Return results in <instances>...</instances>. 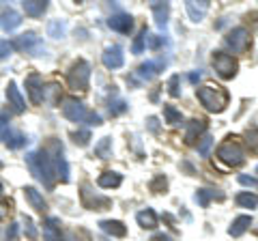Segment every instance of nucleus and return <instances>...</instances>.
Wrapping results in <instances>:
<instances>
[{
    "mask_svg": "<svg viewBox=\"0 0 258 241\" xmlns=\"http://www.w3.org/2000/svg\"><path fill=\"white\" fill-rule=\"evenodd\" d=\"M26 164L30 168V172L35 179H39L43 183L47 190L54 188L56 183V170H54V162L50 153H47L45 149H39V151H30L26 155Z\"/></svg>",
    "mask_w": 258,
    "mask_h": 241,
    "instance_id": "1",
    "label": "nucleus"
},
{
    "mask_svg": "<svg viewBox=\"0 0 258 241\" xmlns=\"http://www.w3.org/2000/svg\"><path fill=\"white\" fill-rule=\"evenodd\" d=\"M60 108H62L64 118H69L71 123H88V125H101V123H103L101 116L97 114V112L88 110L84 103H82V101H78L76 97L62 99Z\"/></svg>",
    "mask_w": 258,
    "mask_h": 241,
    "instance_id": "2",
    "label": "nucleus"
},
{
    "mask_svg": "<svg viewBox=\"0 0 258 241\" xmlns=\"http://www.w3.org/2000/svg\"><path fill=\"white\" fill-rule=\"evenodd\" d=\"M198 99L200 103L209 110V112H224L226 106H228V91H226L224 86H217V84H205V86H200L198 88Z\"/></svg>",
    "mask_w": 258,
    "mask_h": 241,
    "instance_id": "3",
    "label": "nucleus"
},
{
    "mask_svg": "<svg viewBox=\"0 0 258 241\" xmlns=\"http://www.w3.org/2000/svg\"><path fill=\"white\" fill-rule=\"evenodd\" d=\"M217 159H220L222 164L230 166V168H237L245 162V151H243V144L235 138H226L220 149H217Z\"/></svg>",
    "mask_w": 258,
    "mask_h": 241,
    "instance_id": "4",
    "label": "nucleus"
},
{
    "mask_svg": "<svg viewBox=\"0 0 258 241\" xmlns=\"http://www.w3.org/2000/svg\"><path fill=\"white\" fill-rule=\"evenodd\" d=\"M67 82L74 91H88V84H91V65L86 61L74 63V67L67 74Z\"/></svg>",
    "mask_w": 258,
    "mask_h": 241,
    "instance_id": "5",
    "label": "nucleus"
},
{
    "mask_svg": "<svg viewBox=\"0 0 258 241\" xmlns=\"http://www.w3.org/2000/svg\"><path fill=\"white\" fill-rule=\"evenodd\" d=\"M213 69L217 71V76H220V78L230 80V78L237 76L239 63H237L235 56L224 54V52H215V54H213Z\"/></svg>",
    "mask_w": 258,
    "mask_h": 241,
    "instance_id": "6",
    "label": "nucleus"
},
{
    "mask_svg": "<svg viewBox=\"0 0 258 241\" xmlns=\"http://www.w3.org/2000/svg\"><path fill=\"white\" fill-rule=\"evenodd\" d=\"M13 50H22L30 56H41L45 54V45L41 41V37H37L35 33H26L13 41Z\"/></svg>",
    "mask_w": 258,
    "mask_h": 241,
    "instance_id": "7",
    "label": "nucleus"
},
{
    "mask_svg": "<svg viewBox=\"0 0 258 241\" xmlns=\"http://www.w3.org/2000/svg\"><path fill=\"white\" fill-rule=\"evenodd\" d=\"M80 196H82V205L86 209H93V211H103V209H108L112 205V200L101 196V194H95L91 190V186H82V192H80Z\"/></svg>",
    "mask_w": 258,
    "mask_h": 241,
    "instance_id": "8",
    "label": "nucleus"
},
{
    "mask_svg": "<svg viewBox=\"0 0 258 241\" xmlns=\"http://www.w3.org/2000/svg\"><path fill=\"white\" fill-rule=\"evenodd\" d=\"M226 45H228L235 54H243L247 50V45H249V33H247V28H243V26L232 28L230 33H228V37H226Z\"/></svg>",
    "mask_w": 258,
    "mask_h": 241,
    "instance_id": "9",
    "label": "nucleus"
},
{
    "mask_svg": "<svg viewBox=\"0 0 258 241\" xmlns=\"http://www.w3.org/2000/svg\"><path fill=\"white\" fill-rule=\"evenodd\" d=\"M101 63L106 65L108 69H120L125 63V54H123V47L120 45H110L103 50L101 54Z\"/></svg>",
    "mask_w": 258,
    "mask_h": 241,
    "instance_id": "10",
    "label": "nucleus"
},
{
    "mask_svg": "<svg viewBox=\"0 0 258 241\" xmlns=\"http://www.w3.org/2000/svg\"><path fill=\"white\" fill-rule=\"evenodd\" d=\"M54 157H52V162H54V170H56V179H60L62 183H69V164H67V159L62 157V147L58 142L54 140Z\"/></svg>",
    "mask_w": 258,
    "mask_h": 241,
    "instance_id": "11",
    "label": "nucleus"
},
{
    "mask_svg": "<svg viewBox=\"0 0 258 241\" xmlns=\"http://www.w3.org/2000/svg\"><path fill=\"white\" fill-rule=\"evenodd\" d=\"M26 91L32 103H41L43 101V80L39 74H30L26 78Z\"/></svg>",
    "mask_w": 258,
    "mask_h": 241,
    "instance_id": "12",
    "label": "nucleus"
},
{
    "mask_svg": "<svg viewBox=\"0 0 258 241\" xmlns=\"http://www.w3.org/2000/svg\"><path fill=\"white\" fill-rule=\"evenodd\" d=\"M7 101H9V106H11V110L15 112V114H22V112L26 110V101H24L20 88L15 82L7 84Z\"/></svg>",
    "mask_w": 258,
    "mask_h": 241,
    "instance_id": "13",
    "label": "nucleus"
},
{
    "mask_svg": "<svg viewBox=\"0 0 258 241\" xmlns=\"http://www.w3.org/2000/svg\"><path fill=\"white\" fill-rule=\"evenodd\" d=\"M108 26L112 30H116V33L129 35L132 33V28H134V20H132V15H127V13H114V15H110Z\"/></svg>",
    "mask_w": 258,
    "mask_h": 241,
    "instance_id": "14",
    "label": "nucleus"
},
{
    "mask_svg": "<svg viewBox=\"0 0 258 241\" xmlns=\"http://www.w3.org/2000/svg\"><path fill=\"white\" fill-rule=\"evenodd\" d=\"M166 69V58H157V61H147L144 65H140L138 69V76L142 80H153L159 71H164Z\"/></svg>",
    "mask_w": 258,
    "mask_h": 241,
    "instance_id": "15",
    "label": "nucleus"
},
{
    "mask_svg": "<svg viewBox=\"0 0 258 241\" xmlns=\"http://www.w3.org/2000/svg\"><path fill=\"white\" fill-rule=\"evenodd\" d=\"M22 24V15L15 11V9H5L0 13V28L5 30V33H11Z\"/></svg>",
    "mask_w": 258,
    "mask_h": 241,
    "instance_id": "16",
    "label": "nucleus"
},
{
    "mask_svg": "<svg viewBox=\"0 0 258 241\" xmlns=\"http://www.w3.org/2000/svg\"><path fill=\"white\" fill-rule=\"evenodd\" d=\"M185 9H187L189 20L198 24V22H203V18L209 11V3H207V0H200V3H196V0H189V3H185Z\"/></svg>",
    "mask_w": 258,
    "mask_h": 241,
    "instance_id": "17",
    "label": "nucleus"
},
{
    "mask_svg": "<svg viewBox=\"0 0 258 241\" xmlns=\"http://www.w3.org/2000/svg\"><path fill=\"white\" fill-rule=\"evenodd\" d=\"M151 11H153V15H155L157 28H166L168 26V18H170V5L168 3H153Z\"/></svg>",
    "mask_w": 258,
    "mask_h": 241,
    "instance_id": "18",
    "label": "nucleus"
},
{
    "mask_svg": "<svg viewBox=\"0 0 258 241\" xmlns=\"http://www.w3.org/2000/svg\"><path fill=\"white\" fill-rule=\"evenodd\" d=\"M99 228H101L103 232H108V235L116 237V239H123V237L127 235L125 224L118 222V220H103V222H99Z\"/></svg>",
    "mask_w": 258,
    "mask_h": 241,
    "instance_id": "19",
    "label": "nucleus"
},
{
    "mask_svg": "<svg viewBox=\"0 0 258 241\" xmlns=\"http://www.w3.org/2000/svg\"><path fill=\"white\" fill-rule=\"evenodd\" d=\"M43 241H60V222L56 218L43 222Z\"/></svg>",
    "mask_w": 258,
    "mask_h": 241,
    "instance_id": "20",
    "label": "nucleus"
},
{
    "mask_svg": "<svg viewBox=\"0 0 258 241\" xmlns=\"http://www.w3.org/2000/svg\"><path fill=\"white\" fill-rule=\"evenodd\" d=\"M205 130H207V123H205V120H200V118L189 120L187 132H185V142H187V144H194V142L198 140V136H200V134H205Z\"/></svg>",
    "mask_w": 258,
    "mask_h": 241,
    "instance_id": "21",
    "label": "nucleus"
},
{
    "mask_svg": "<svg viewBox=\"0 0 258 241\" xmlns=\"http://www.w3.org/2000/svg\"><path fill=\"white\" fill-rule=\"evenodd\" d=\"M24 196H26V200L30 203V207L37 209L39 213H43L45 209H47L45 200H43V196H41V192H37L35 188H24Z\"/></svg>",
    "mask_w": 258,
    "mask_h": 241,
    "instance_id": "22",
    "label": "nucleus"
},
{
    "mask_svg": "<svg viewBox=\"0 0 258 241\" xmlns=\"http://www.w3.org/2000/svg\"><path fill=\"white\" fill-rule=\"evenodd\" d=\"M97 183H99V188H103V190H114V188H118L120 183H123V176H120L118 172H103V174H99V179H97Z\"/></svg>",
    "mask_w": 258,
    "mask_h": 241,
    "instance_id": "23",
    "label": "nucleus"
},
{
    "mask_svg": "<svg viewBox=\"0 0 258 241\" xmlns=\"http://www.w3.org/2000/svg\"><path fill=\"white\" fill-rule=\"evenodd\" d=\"M249 224H252V215H239V218L232 222V226L228 228V235L230 237H241L249 228Z\"/></svg>",
    "mask_w": 258,
    "mask_h": 241,
    "instance_id": "24",
    "label": "nucleus"
},
{
    "mask_svg": "<svg viewBox=\"0 0 258 241\" xmlns=\"http://www.w3.org/2000/svg\"><path fill=\"white\" fill-rule=\"evenodd\" d=\"M22 7H24V11H26V15H30V18H39V15L45 13L47 3H43V0H26Z\"/></svg>",
    "mask_w": 258,
    "mask_h": 241,
    "instance_id": "25",
    "label": "nucleus"
},
{
    "mask_svg": "<svg viewBox=\"0 0 258 241\" xmlns=\"http://www.w3.org/2000/svg\"><path fill=\"white\" fill-rule=\"evenodd\" d=\"M136 220H138V224L142 228H155L157 226V215L153 209H142V211L136 215Z\"/></svg>",
    "mask_w": 258,
    "mask_h": 241,
    "instance_id": "26",
    "label": "nucleus"
},
{
    "mask_svg": "<svg viewBox=\"0 0 258 241\" xmlns=\"http://www.w3.org/2000/svg\"><path fill=\"white\" fill-rule=\"evenodd\" d=\"M47 35L54 37V39H62L64 35H67V24L60 22V20H52L50 24H47Z\"/></svg>",
    "mask_w": 258,
    "mask_h": 241,
    "instance_id": "27",
    "label": "nucleus"
},
{
    "mask_svg": "<svg viewBox=\"0 0 258 241\" xmlns=\"http://www.w3.org/2000/svg\"><path fill=\"white\" fill-rule=\"evenodd\" d=\"M237 205L245 207V209H256L258 207V196L252 192H239L237 194Z\"/></svg>",
    "mask_w": 258,
    "mask_h": 241,
    "instance_id": "28",
    "label": "nucleus"
},
{
    "mask_svg": "<svg viewBox=\"0 0 258 241\" xmlns=\"http://www.w3.org/2000/svg\"><path fill=\"white\" fill-rule=\"evenodd\" d=\"M5 142H7V147L15 151V149H22L28 140H26V136H24V134H18V132L11 134L9 132V134H7V138H5Z\"/></svg>",
    "mask_w": 258,
    "mask_h": 241,
    "instance_id": "29",
    "label": "nucleus"
},
{
    "mask_svg": "<svg viewBox=\"0 0 258 241\" xmlns=\"http://www.w3.org/2000/svg\"><path fill=\"white\" fill-rule=\"evenodd\" d=\"M211 198L222 200L224 196H222V194H217V196H215V192H213V190H198V194H196V203H198L200 207H207L209 203H211Z\"/></svg>",
    "mask_w": 258,
    "mask_h": 241,
    "instance_id": "30",
    "label": "nucleus"
},
{
    "mask_svg": "<svg viewBox=\"0 0 258 241\" xmlns=\"http://www.w3.org/2000/svg\"><path fill=\"white\" fill-rule=\"evenodd\" d=\"M164 116H166V123H170V125H181L183 123L181 112L174 106H164Z\"/></svg>",
    "mask_w": 258,
    "mask_h": 241,
    "instance_id": "31",
    "label": "nucleus"
},
{
    "mask_svg": "<svg viewBox=\"0 0 258 241\" xmlns=\"http://www.w3.org/2000/svg\"><path fill=\"white\" fill-rule=\"evenodd\" d=\"M110 151H112V140L110 138H101L99 144L95 147V155L101 157V159H106V157H110Z\"/></svg>",
    "mask_w": 258,
    "mask_h": 241,
    "instance_id": "32",
    "label": "nucleus"
},
{
    "mask_svg": "<svg viewBox=\"0 0 258 241\" xmlns=\"http://www.w3.org/2000/svg\"><path fill=\"white\" fill-rule=\"evenodd\" d=\"M147 37H149V30L142 28L140 35L136 37V41H134V45H132V52H134V54H142V52H144V47H147Z\"/></svg>",
    "mask_w": 258,
    "mask_h": 241,
    "instance_id": "33",
    "label": "nucleus"
},
{
    "mask_svg": "<svg viewBox=\"0 0 258 241\" xmlns=\"http://www.w3.org/2000/svg\"><path fill=\"white\" fill-rule=\"evenodd\" d=\"M166 188H168V181H166L164 174H159V176H155V179L151 181V192H155V194H161V192H166Z\"/></svg>",
    "mask_w": 258,
    "mask_h": 241,
    "instance_id": "34",
    "label": "nucleus"
},
{
    "mask_svg": "<svg viewBox=\"0 0 258 241\" xmlns=\"http://www.w3.org/2000/svg\"><path fill=\"white\" fill-rule=\"evenodd\" d=\"M211 147H213V138H211L209 134H205L203 140H200V144H198V153L203 155V157H207L209 151H211Z\"/></svg>",
    "mask_w": 258,
    "mask_h": 241,
    "instance_id": "35",
    "label": "nucleus"
},
{
    "mask_svg": "<svg viewBox=\"0 0 258 241\" xmlns=\"http://www.w3.org/2000/svg\"><path fill=\"white\" fill-rule=\"evenodd\" d=\"M71 138H74V142L80 144V147H86L88 140H91V132H88V130H80V132L71 134Z\"/></svg>",
    "mask_w": 258,
    "mask_h": 241,
    "instance_id": "36",
    "label": "nucleus"
},
{
    "mask_svg": "<svg viewBox=\"0 0 258 241\" xmlns=\"http://www.w3.org/2000/svg\"><path fill=\"white\" fill-rule=\"evenodd\" d=\"M179 76H172L170 78V82H168V93H170L172 95V97H179V95H181V91H179Z\"/></svg>",
    "mask_w": 258,
    "mask_h": 241,
    "instance_id": "37",
    "label": "nucleus"
},
{
    "mask_svg": "<svg viewBox=\"0 0 258 241\" xmlns=\"http://www.w3.org/2000/svg\"><path fill=\"white\" fill-rule=\"evenodd\" d=\"M125 110H127V103H125L123 99H118V101H114V103H110V114H112V116L123 114Z\"/></svg>",
    "mask_w": 258,
    "mask_h": 241,
    "instance_id": "38",
    "label": "nucleus"
},
{
    "mask_svg": "<svg viewBox=\"0 0 258 241\" xmlns=\"http://www.w3.org/2000/svg\"><path fill=\"white\" fill-rule=\"evenodd\" d=\"M11 52H13V43H9L7 39L0 41V61L7 58V56H11Z\"/></svg>",
    "mask_w": 258,
    "mask_h": 241,
    "instance_id": "39",
    "label": "nucleus"
},
{
    "mask_svg": "<svg viewBox=\"0 0 258 241\" xmlns=\"http://www.w3.org/2000/svg\"><path fill=\"white\" fill-rule=\"evenodd\" d=\"M247 144L252 151H258V130H249L247 132Z\"/></svg>",
    "mask_w": 258,
    "mask_h": 241,
    "instance_id": "40",
    "label": "nucleus"
},
{
    "mask_svg": "<svg viewBox=\"0 0 258 241\" xmlns=\"http://www.w3.org/2000/svg\"><path fill=\"white\" fill-rule=\"evenodd\" d=\"M239 183H241V186H247V188H256L258 190V179H254V176L239 174Z\"/></svg>",
    "mask_w": 258,
    "mask_h": 241,
    "instance_id": "41",
    "label": "nucleus"
},
{
    "mask_svg": "<svg viewBox=\"0 0 258 241\" xmlns=\"http://www.w3.org/2000/svg\"><path fill=\"white\" fill-rule=\"evenodd\" d=\"M147 43H149V47L151 50H157V47L164 43V37H157V35H149L147 37Z\"/></svg>",
    "mask_w": 258,
    "mask_h": 241,
    "instance_id": "42",
    "label": "nucleus"
},
{
    "mask_svg": "<svg viewBox=\"0 0 258 241\" xmlns=\"http://www.w3.org/2000/svg\"><path fill=\"white\" fill-rule=\"evenodd\" d=\"M18 239V224H11L9 230H7V241H15Z\"/></svg>",
    "mask_w": 258,
    "mask_h": 241,
    "instance_id": "43",
    "label": "nucleus"
},
{
    "mask_svg": "<svg viewBox=\"0 0 258 241\" xmlns=\"http://www.w3.org/2000/svg\"><path fill=\"white\" fill-rule=\"evenodd\" d=\"M26 235H28L30 239L37 237V230H35V226H32V220H30V218H26Z\"/></svg>",
    "mask_w": 258,
    "mask_h": 241,
    "instance_id": "44",
    "label": "nucleus"
},
{
    "mask_svg": "<svg viewBox=\"0 0 258 241\" xmlns=\"http://www.w3.org/2000/svg\"><path fill=\"white\" fill-rule=\"evenodd\" d=\"M147 123H149V127H151V132H157V130H159V125H157V118H155V116H149Z\"/></svg>",
    "mask_w": 258,
    "mask_h": 241,
    "instance_id": "45",
    "label": "nucleus"
},
{
    "mask_svg": "<svg viewBox=\"0 0 258 241\" xmlns=\"http://www.w3.org/2000/svg\"><path fill=\"white\" fill-rule=\"evenodd\" d=\"M151 241H174V239H170L168 235H155V237H153Z\"/></svg>",
    "mask_w": 258,
    "mask_h": 241,
    "instance_id": "46",
    "label": "nucleus"
},
{
    "mask_svg": "<svg viewBox=\"0 0 258 241\" xmlns=\"http://www.w3.org/2000/svg\"><path fill=\"white\" fill-rule=\"evenodd\" d=\"M198 80H200V74H189V82H191V84H196Z\"/></svg>",
    "mask_w": 258,
    "mask_h": 241,
    "instance_id": "47",
    "label": "nucleus"
},
{
    "mask_svg": "<svg viewBox=\"0 0 258 241\" xmlns=\"http://www.w3.org/2000/svg\"><path fill=\"white\" fill-rule=\"evenodd\" d=\"M64 241H76V237H67V239H64Z\"/></svg>",
    "mask_w": 258,
    "mask_h": 241,
    "instance_id": "48",
    "label": "nucleus"
},
{
    "mask_svg": "<svg viewBox=\"0 0 258 241\" xmlns=\"http://www.w3.org/2000/svg\"><path fill=\"white\" fill-rule=\"evenodd\" d=\"M0 194H3V183H0Z\"/></svg>",
    "mask_w": 258,
    "mask_h": 241,
    "instance_id": "49",
    "label": "nucleus"
},
{
    "mask_svg": "<svg viewBox=\"0 0 258 241\" xmlns=\"http://www.w3.org/2000/svg\"><path fill=\"white\" fill-rule=\"evenodd\" d=\"M0 168H3V162H0Z\"/></svg>",
    "mask_w": 258,
    "mask_h": 241,
    "instance_id": "50",
    "label": "nucleus"
},
{
    "mask_svg": "<svg viewBox=\"0 0 258 241\" xmlns=\"http://www.w3.org/2000/svg\"><path fill=\"white\" fill-rule=\"evenodd\" d=\"M256 172H258V166H256Z\"/></svg>",
    "mask_w": 258,
    "mask_h": 241,
    "instance_id": "51",
    "label": "nucleus"
}]
</instances>
